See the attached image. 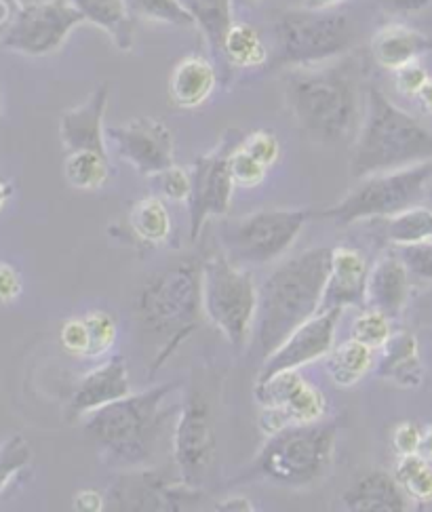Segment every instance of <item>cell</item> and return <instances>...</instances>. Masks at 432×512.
<instances>
[{"label": "cell", "mask_w": 432, "mask_h": 512, "mask_svg": "<svg viewBox=\"0 0 432 512\" xmlns=\"http://www.w3.org/2000/svg\"><path fill=\"white\" fill-rule=\"evenodd\" d=\"M331 251V247L308 249L270 272L262 283L253 329L264 359L321 312Z\"/></svg>", "instance_id": "obj_2"}, {"label": "cell", "mask_w": 432, "mask_h": 512, "mask_svg": "<svg viewBox=\"0 0 432 512\" xmlns=\"http://www.w3.org/2000/svg\"><path fill=\"white\" fill-rule=\"evenodd\" d=\"M355 62L291 68L285 74V104L298 129L314 144H338L359 121Z\"/></svg>", "instance_id": "obj_1"}, {"label": "cell", "mask_w": 432, "mask_h": 512, "mask_svg": "<svg viewBox=\"0 0 432 512\" xmlns=\"http://www.w3.org/2000/svg\"><path fill=\"white\" fill-rule=\"evenodd\" d=\"M418 454H420L422 458H426L428 462H432V426H428L426 430H422V439H420Z\"/></svg>", "instance_id": "obj_49"}, {"label": "cell", "mask_w": 432, "mask_h": 512, "mask_svg": "<svg viewBox=\"0 0 432 512\" xmlns=\"http://www.w3.org/2000/svg\"><path fill=\"white\" fill-rule=\"evenodd\" d=\"M373 363H376L373 348L350 338L342 342L338 348H331V352L325 357V371L333 384H338L340 388H350L355 386L365 373H369Z\"/></svg>", "instance_id": "obj_28"}, {"label": "cell", "mask_w": 432, "mask_h": 512, "mask_svg": "<svg viewBox=\"0 0 432 512\" xmlns=\"http://www.w3.org/2000/svg\"><path fill=\"white\" fill-rule=\"evenodd\" d=\"M11 192H13V186L7 180H3V177H0V209H3V205L7 203Z\"/></svg>", "instance_id": "obj_52"}, {"label": "cell", "mask_w": 432, "mask_h": 512, "mask_svg": "<svg viewBox=\"0 0 432 512\" xmlns=\"http://www.w3.org/2000/svg\"><path fill=\"white\" fill-rule=\"evenodd\" d=\"M426 81H428L426 70L416 62H411L397 70V87L405 95H418V91L426 85Z\"/></svg>", "instance_id": "obj_44"}, {"label": "cell", "mask_w": 432, "mask_h": 512, "mask_svg": "<svg viewBox=\"0 0 432 512\" xmlns=\"http://www.w3.org/2000/svg\"><path fill=\"white\" fill-rule=\"evenodd\" d=\"M243 137L237 133H228L222 144L213 152L201 156L190 169L192 188L188 196L190 213V239L196 241L209 218H222L230 211L232 194L237 184L230 173V152Z\"/></svg>", "instance_id": "obj_13"}, {"label": "cell", "mask_w": 432, "mask_h": 512, "mask_svg": "<svg viewBox=\"0 0 432 512\" xmlns=\"http://www.w3.org/2000/svg\"><path fill=\"white\" fill-rule=\"evenodd\" d=\"M85 22L72 0H34L15 13L0 43L19 55L43 57L60 51L70 32Z\"/></svg>", "instance_id": "obj_11"}, {"label": "cell", "mask_w": 432, "mask_h": 512, "mask_svg": "<svg viewBox=\"0 0 432 512\" xmlns=\"http://www.w3.org/2000/svg\"><path fill=\"white\" fill-rule=\"evenodd\" d=\"M22 277L15 266L0 262V304H11L22 295Z\"/></svg>", "instance_id": "obj_45"}, {"label": "cell", "mask_w": 432, "mask_h": 512, "mask_svg": "<svg viewBox=\"0 0 432 512\" xmlns=\"http://www.w3.org/2000/svg\"><path fill=\"white\" fill-rule=\"evenodd\" d=\"M215 510H245V512H251L255 510L253 502L243 498V496H234V498H226L222 500L218 506H215Z\"/></svg>", "instance_id": "obj_48"}, {"label": "cell", "mask_w": 432, "mask_h": 512, "mask_svg": "<svg viewBox=\"0 0 432 512\" xmlns=\"http://www.w3.org/2000/svg\"><path fill=\"white\" fill-rule=\"evenodd\" d=\"M432 49V38L401 24H390L371 38V57L384 70L397 72L399 68L416 62Z\"/></svg>", "instance_id": "obj_25"}, {"label": "cell", "mask_w": 432, "mask_h": 512, "mask_svg": "<svg viewBox=\"0 0 432 512\" xmlns=\"http://www.w3.org/2000/svg\"><path fill=\"white\" fill-rule=\"evenodd\" d=\"M420 439H422L420 426L414 422H405V424H399L395 432H392V447H395L399 456H411V454H418Z\"/></svg>", "instance_id": "obj_43"}, {"label": "cell", "mask_w": 432, "mask_h": 512, "mask_svg": "<svg viewBox=\"0 0 432 512\" xmlns=\"http://www.w3.org/2000/svg\"><path fill=\"white\" fill-rule=\"evenodd\" d=\"M66 182L76 190H100L110 180L108 154L93 150L68 152L64 161Z\"/></svg>", "instance_id": "obj_31"}, {"label": "cell", "mask_w": 432, "mask_h": 512, "mask_svg": "<svg viewBox=\"0 0 432 512\" xmlns=\"http://www.w3.org/2000/svg\"><path fill=\"white\" fill-rule=\"evenodd\" d=\"M85 323L89 329V348L85 359H102L114 348L119 325L114 317L104 310H93L85 314Z\"/></svg>", "instance_id": "obj_36"}, {"label": "cell", "mask_w": 432, "mask_h": 512, "mask_svg": "<svg viewBox=\"0 0 432 512\" xmlns=\"http://www.w3.org/2000/svg\"><path fill=\"white\" fill-rule=\"evenodd\" d=\"M432 0H380L388 13H418L426 9Z\"/></svg>", "instance_id": "obj_47"}, {"label": "cell", "mask_w": 432, "mask_h": 512, "mask_svg": "<svg viewBox=\"0 0 432 512\" xmlns=\"http://www.w3.org/2000/svg\"><path fill=\"white\" fill-rule=\"evenodd\" d=\"M340 308H329L314 314L304 325H300L291 336L264 359L258 380H266L274 373L300 369L308 363L325 359L336 340V329L342 317Z\"/></svg>", "instance_id": "obj_17"}, {"label": "cell", "mask_w": 432, "mask_h": 512, "mask_svg": "<svg viewBox=\"0 0 432 512\" xmlns=\"http://www.w3.org/2000/svg\"><path fill=\"white\" fill-rule=\"evenodd\" d=\"M430 180L432 161L395 171L373 173L361 177L359 184L350 188L338 205L325 209L321 215L336 224L392 218V215L414 207Z\"/></svg>", "instance_id": "obj_9"}, {"label": "cell", "mask_w": 432, "mask_h": 512, "mask_svg": "<svg viewBox=\"0 0 432 512\" xmlns=\"http://www.w3.org/2000/svg\"><path fill=\"white\" fill-rule=\"evenodd\" d=\"M380 234L390 245H411L432 241V211L426 207H409L392 218H382Z\"/></svg>", "instance_id": "obj_29"}, {"label": "cell", "mask_w": 432, "mask_h": 512, "mask_svg": "<svg viewBox=\"0 0 432 512\" xmlns=\"http://www.w3.org/2000/svg\"><path fill=\"white\" fill-rule=\"evenodd\" d=\"M409 502L397 477L384 470H369L342 496V508L352 512H403Z\"/></svg>", "instance_id": "obj_22"}, {"label": "cell", "mask_w": 432, "mask_h": 512, "mask_svg": "<svg viewBox=\"0 0 432 512\" xmlns=\"http://www.w3.org/2000/svg\"><path fill=\"white\" fill-rule=\"evenodd\" d=\"M395 477L409 500L430 504L432 502V466L420 454L399 456Z\"/></svg>", "instance_id": "obj_33"}, {"label": "cell", "mask_w": 432, "mask_h": 512, "mask_svg": "<svg viewBox=\"0 0 432 512\" xmlns=\"http://www.w3.org/2000/svg\"><path fill=\"white\" fill-rule=\"evenodd\" d=\"M369 264L363 253L352 247H336L331 251V268L323 293L321 310L348 308L365 304Z\"/></svg>", "instance_id": "obj_20"}, {"label": "cell", "mask_w": 432, "mask_h": 512, "mask_svg": "<svg viewBox=\"0 0 432 512\" xmlns=\"http://www.w3.org/2000/svg\"><path fill=\"white\" fill-rule=\"evenodd\" d=\"M395 251L403 260L409 277L424 283H432V241L395 245Z\"/></svg>", "instance_id": "obj_39"}, {"label": "cell", "mask_w": 432, "mask_h": 512, "mask_svg": "<svg viewBox=\"0 0 432 512\" xmlns=\"http://www.w3.org/2000/svg\"><path fill=\"white\" fill-rule=\"evenodd\" d=\"M30 462L32 447L24 437L13 435L0 445V496L5 494L7 487H11L19 472L30 466Z\"/></svg>", "instance_id": "obj_35"}, {"label": "cell", "mask_w": 432, "mask_h": 512, "mask_svg": "<svg viewBox=\"0 0 432 512\" xmlns=\"http://www.w3.org/2000/svg\"><path fill=\"white\" fill-rule=\"evenodd\" d=\"M203 314L222 336L241 350L255 325L258 287L251 272L239 268L226 253H213L201 262Z\"/></svg>", "instance_id": "obj_8"}, {"label": "cell", "mask_w": 432, "mask_h": 512, "mask_svg": "<svg viewBox=\"0 0 432 512\" xmlns=\"http://www.w3.org/2000/svg\"><path fill=\"white\" fill-rule=\"evenodd\" d=\"M203 314L201 262L184 260L152 274L137 293L135 319L146 336L161 340L152 371L178 350L199 329Z\"/></svg>", "instance_id": "obj_4"}, {"label": "cell", "mask_w": 432, "mask_h": 512, "mask_svg": "<svg viewBox=\"0 0 432 512\" xmlns=\"http://www.w3.org/2000/svg\"><path fill=\"white\" fill-rule=\"evenodd\" d=\"M129 224L135 239L150 247L165 243L171 232V218L167 205L161 199H156V196H146V199L133 205L129 213Z\"/></svg>", "instance_id": "obj_30"}, {"label": "cell", "mask_w": 432, "mask_h": 512, "mask_svg": "<svg viewBox=\"0 0 432 512\" xmlns=\"http://www.w3.org/2000/svg\"><path fill=\"white\" fill-rule=\"evenodd\" d=\"M60 338L68 352L76 354V357H87L89 329H87L85 317H74V319L66 321L60 331Z\"/></svg>", "instance_id": "obj_42"}, {"label": "cell", "mask_w": 432, "mask_h": 512, "mask_svg": "<svg viewBox=\"0 0 432 512\" xmlns=\"http://www.w3.org/2000/svg\"><path fill=\"white\" fill-rule=\"evenodd\" d=\"M338 428L327 422L287 426L266 437L249 477L272 485L302 489L321 483L336 458Z\"/></svg>", "instance_id": "obj_6"}, {"label": "cell", "mask_w": 432, "mask_h": 512, "mask_svg": "<svg viewBox=\"0 0 432 512\" xmlns=\"http://www.w3.org/2000/svg\"><path fill=\"white\" fill-rule=\"evenodd\" d=\"M418 100H420V104H422V108H424V112H428V114H432V81L428 78L426 81V85L418 91Z\"/></svg>", "instance_id": "obj_50"}, {"label": "cell", "mask_w": 432, "mask_h": 512, "mask_svg": "<svg viewBox=\"0 0 432 512\" xmlns=\"http://www.w3.org/2000/svg\"><path fill=\"white\" fill-rule=\"evenodd\" d=\"M253 395L262 409L260 428L266 437L287 426L319 422L327 411L323 392L312 386L298 369L258 380Z\"/></svg>", "instance_id": "obj_12"}, {"label": "cell", "mask_w": 432, "mask_h": 512, "mask_svg": "<svg viewBox=\"0 0 432 512\" xmlns=\"http://www.w3.org/2000/svg\"><path fill=\"white\" fill-rule=\"evenodd\" d=\"M308 209H264L222 222L220 243L228 258L243 264H268L296 243L312 220Z\"/></svg>", "instance_id": "obj_10"}, {"label": "cell", "mask_w": 432, "mask_h": 512, "mask_svg": "<svg viewBox=\"0 0 432 512\" xmlns=\"http://www.w3.org/2000/svg\"><path fill=\"white\" fill-rule=\"evenodd\" d=\"M203 491L184 479H171L144 468H135L116 481L106 494V504L116 510L182 512L201 502Z\"/></svg>", "instance_id": "obj_15"}, {"label": "cell", "mask_w": 432, "mask_h": 512, "mask_svg": "<svg viewBox=\"0 0 432 512\" xmlns=\"http://www.w3.org/2000/svg\"><path fill=\"white\" fill-rule=\"evenodd\" d=\"M125 3L133 19L140 17L169 26H196L194 17L180 0H125Z\"/></svg>", "instance_id": "obj_34"}, {"label": "cell", "mask_w": 432, "mask_h": 512, "mask_svg": "<svg viewBox=\"0 0 432 512\" xmlns=\"http://www.w3.org/2000/svg\"><path fill=\"white\" fill-rule=\"evenodd\" d=\"M173 462L180 479L203 489L218 462V439L207 403L190 395L173 430Z\"/></svg>", "instance_id": "obj_14"}, {"label": "cell", "mask_w": 432, "mask_h": 512, "mask_svg": "<svg viewBox=\"0 0 432 512\" xmlns=\"http://www.w3.org/2000/svg\"><path fill=\"white\" fill-rule=\"evenodd\" d=\"M106 140L140 175L154 177L175 165L173 133L161 118L137 116L125 125L108 127Z\"/></svg>", "instance_id": "obj_16"}, {"label": "cell", "mask_w": 432, "mask_h": 512, "mask_svg": "<svg viewBox=\"0 0 432 512\" xmlns=\"http://www.w3.org/2000/svg\"><path fill=\"white\" fill-rule=\"evenodd\" d=\"M215 87H218V74L205 55L194 53L180 59L169 76L171 102L184 110L207 104Z\"/></svg>", "instance_id": "obj_23"}, {"label": "cell", "mask_w": 432, "mask_h": 512, "mask_svg": "<svg viewBox=\"0 0 432 512\" xmlns=\"http://www.w3.org/2000/svg\"><path fill=\"white\" fill-rule=\"evenodd\" d=\"M432 161V133L414 116L369 87L363 125L350 156V175L361 177Z\"/></svg>", "instance_id": "obj_5"}, {"label": "cell", "mask_w": 432, "mask_h": 512, "mask_svg": "<svg viewBox=\"0 0 432 512\" xmlns=\"http://www.w3.org/2000/svg\"><path fill=\"white\" fill-rule=\"evenodd\" d=\"M131 392L133 388L127 363L121 354H112L78 382L70 399V418H87L89 413L121 401Z\"/></svg>", "instance_id": "obj_18"}, {"label": "cell", "mask_w": 432, "mask_h": 512, "mask_svg": "<svg viewBox=\"0 0 432 512\" xmlns=\"http://www.w3.org/2000/svg\"><path fill=\"white\" fill-rule=\"evenodd\" d=\"M203 32L213 59H224V38L232 26L234 0H180Z\"/></svg>", "instance_id": "obj_27"}, {"label": "cell", "mask_w": 432, "mask_h": 512, "mask_svg": "<svg viewBox=\"0 0 432 512\" xmlns=\"http://www.w3.org/2000/svg\"><path fill=\"white\" fill-rule=\"evenodd\" d=\"M409 298V272L395 249L369 268L365 304L367 308L380 310L390 319L399 317Z\"/></svg>", "instance_id": "obj_21"}, {"label": "cell", "mask_w": 432, "mask_h": 512, "mask_svg": "<svg viewBox=\"0 0 432 512\" xmlns=\"http://www.w3.org/2000/svg\"><path fill=\"white\" fill-rule=\"evenodd\" d=\"M243 142V140H241ZM234 146V150L230 152V173L232 180L241 188H255L260 186L266 180L268 167H264L255 156H251L243 144Z\"/></svg>", "instance_id": "obj_38"}, {"label": "cell", "mask_w": 432, "mask_h": 512, "mask_svg": "<svg viewBox=\"0 0 432 512\" xmlns=\"http://www.w3.org/2000/svg\"><path fill=\"white\" fill-rule=\"evenodd\" d=\"M392 336V327H390V317L380 310L369 308L363 312L361 317L352 325V338L363 342L369 348H382Z\"/></svg>", "instance_id": "obj_37"}, {"label": "cell", "mask_w": 432, "mask_h": 512, "mask_svg": "<svg viewBox=\"0 0 432 512\" xmlns=\"http://www.w3.org/2000/svg\"><path fill=\"white\" fill-rule=\"evenodd\" d=\"M110 100V85L95 87L83 104L66 110L60 118V140L68 152L93 150L108 154L104 118Z\"/></svg>", "instance_id": "obj_19"}, {"label": "cell", "mask_w": 432, "mask_h": 512, "mask_svg": "<svg viewBox=\"0 0 432 512\" xmlns=\"http://www.w3.org/2000/svg\"><path fill=\"white\" fill-rule=\"evenodd\" d=\"M178 384H161L114 401L89 413L87 437L100 451L104 464L119 470L142 468L154 451L163 426L165 405Z\"/></svg>", "instance_id": "obj_3"}, {"label": "cell", "mask_w": 432, "mask_h": 512, "mask_svg": "<svg viewBox=\"0 0 432 512\" xmlns=\"http://www.w3.org/2000/svg\"><path fill=\"white\" fill-rule=\"evenodd\" d=\"M274 38L277 66H317L350 51L355 45V28L336 9H302L287 11L277 19Z\"/></svg>", "instance_id": "obj_7"}, {"label": "cell", "mask_w": 432, "mask_h": 512, "mask_svg": "<svg viewBox=\"0 0 432 512\" xmlns=\"http://www.w3.org/2000/svg\"><path fill=\"white\" fill-rule=\"evenodd\" d=\"M234 3H241V5H253L255 0H234Z\"/></svg>", "instance_id": "obj_53"}, {"label": "cell", "mask_w": 432, "mask_h": 512, "mask_svg": "<svg viewBox=\"0 0 432 512\" xmlns=\"http://www.w3.org/2000/svg\"><path fill=\"white\" fill-rule=\"evenodd\" d=\"M152 180H156V188H159V192L163 194V199H169L173 203L188 201L190 188H192L190 169L171 165L169 169L161 171L159 175H154Z\"/></svg>", "instance_id": "obj_40"}, {"label": "cell", "mask_w": 432, "mask_h": 512, "mask_svg": "<svg viewBox=\"0 0 432 512\" xmlns=\"http://www.w3.org/2000/svg\"><path fill=\"white\" fill-rule=\"evenodd\" d=\"M268 49L262 36L247 24L232 22L224 38V62L232 68H260L266 64Z\"/></svg>", "instance_id": "obj_32"}, {"label": "cell", "mask_w": 432, "mask_h": 512, "mask_svg": "<svg viewBox=\"0 0 432 512\" xmlns=\"http://www.w3.org/2000/svg\"><path fill=\"white\" fill-rule=\"evenodd\" d=\"M342 0H304L306 9H336Z\"/></svg>", "instance_id": "obj_51"}, {"label": "cell", "mask_w": 432, "mask_h": 512, "mask_svg": "<svg viewBox=\"0 0 432 512\" xmlns=\"http://www.w3.org/2000/svg\"><path fill=\"white\" fill-rule=\"evenodd\" d=\"M373 369L382 380L395 382L401 388H418L422 384L424 369L414 333H392L390 340L382 346L378 361L373 363Z\"/></svg>", "instance_id": "obj_24"}, {"label": "cell", "mask_w": 432, "mask_h": 512, "mask_svg": "<svg viewBox=\"0 0 432 512\" xmlns=\"http://www.w3.org/2000/svg\"><path fill=\"white\" fill-rule=\"evenodd\" d=\"M243 148L255 156L264 167H274L281 156V144L272 131H253L243 137Z\"/></svg>", "instance_id": "obj_41"}, {"label": "cell", "mask_w": 432, "mask_h": 512, "mask_svg": "<svg viewBox=\"0 0 432 512\" xmlns=\"http://www.w3.org/2000/svg\"><path fill=\"white\" fill-rule=\"evenodd\" d=\"M89 24L102 28L121 51L133 47V15L125 0H72Z\"/></svg>", "instance_id": "obj_26"}, {"label": "cell", "mask_w": 432, "mask_h": 512, "mask_svg": "<svg viewBox=\"0 0 432 512\" xmlns=\"http://www.w3.org/2000/svg\"><path fill=\"white\" fill-rule=\"evenodd\" d=\"M74 510H87V512H97L106 508V496L100 489H83L78 491L72 500Z\"/></svg>", "instance_id": "obj_46"}]
</instances>
